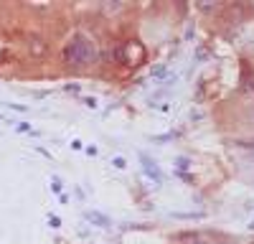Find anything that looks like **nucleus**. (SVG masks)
<instances>
[{
    "mask_svg": "<svg viewBox=\"0 0 254 244\" xmlns=\"http://www.w3.org/2000/svg\"><path fill=\"white\" fill-rule=\"evenodd\" d=\"M84 216H87L89 221H94L97 227H110V224H112V221H110L107 216H104V214H99V211H87Z\"/></svg>",
    "mask_w": 254,
    "mask_h": 244,
    "instance_id": "4",
    "label": "nucleus"
},
{
    "mask_svg": "<svg viewBox=\"0 0 254 244\" xmlns=\"http://www.w3.org/2000/svg\"><path fill=\"white\" fill-rule=\"evenodd\" d=\"M193 244H219V242H203V239H196Z\"/></svg>",
    "mask_w": 254,
    "mask_h": 244,
    "instance_id": "5",
    "label": "nucleus"
},
{
    "mask_svg": "<svg viewBox=\"0 0 254 244\" xmlns=\"http://www.w3.org/2000/svg\"><path fill=\"white\" fill-rule=\"evenodd\" d=\"M46 49H49V46H46V41L41 38V36H31V38H28V51H31L33 56H44Z\"/></svg>",
    "mask_w": 254,
    "mask_h": 244,
    "instance_id": "3",
    "label": "nucleus"
},
{
    "mask_svg": "<svg viewBox=\"0 0 254 244\" xmlns=\"http://www.w3.org/2000/svg\"><path fill=\"white\" fill-rule=\"evenodd\" d=\"M140 160H142V171H145V176L150 178L155 186H160V183H163V173H160V168L155 166V160H150L147 155H142Z\"/></svg>",
    "mask_w": 254,
    "mask_h": 244,
    "instance_id": "2",
    "label": "nucleus"
},
{
    "mask_svg": "<svg viewBox=\"0 0 254 244\" xmlns=\"http://www.w3.org/2000/svg\"><path fill=\"white\" fill-rule=\"evenodd\" d=\"M64 59H66L69 66H89L97 61V46L87 36H74L71 44L64 49Z\"/></svg>",
    "mask_w": 254,
    "mask_h": 244,
    "instance_id": "1",
    "label": "nucleus"
}]
</instances>
